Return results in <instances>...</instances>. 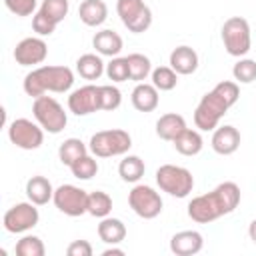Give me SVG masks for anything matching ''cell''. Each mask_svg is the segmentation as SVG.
Returning a JSON list of instances; mask_svg holds the SVG:
<instances>
[{
    "mask_svg": "<svg viewBox=\"0 0 256 256\" xmlns=\"http://www.w3.org/2000/svg\"><path fill=\"white\" fill-rule=\"evenodd\" d=\"M240 204V188L234 182H222L212 192L196 196L188 204V216L198 224H208L234 212Z\"/></svg>",
    "mask_w": 256,
    "mask_h": 256,
    "instance_id": "cell-1",
    "label": "cell"
},
{
    "mask_svg": "<svg viewBox=\"0 0 256 256\" xmlns=\"http://www.w3.org/2000/svg\"><path fill=\"white\" fill-rule=\"evenodd\" d=\"M238 98H240V88L236 82H230V80L218 82L208 94L202 96V100L198 102L194 110L196 128L206 130V132L216 130L222 116L238 102Z\"/></svg>",
    "mask_w": 256,
    "mask_h": 256,
    "instance_id": "cell-2",
    "label": "cell"
},
{
    "mask_svg": "<svg viewBox=\"0 0 256 256\" xmlns=\"http://www.w3.org/2000/svg\"><path fill=\"white\" fill-rule=\"evenodd\" d=\"M74 84V72L68 66H38L24 76V92L28 96H42L46 92H68Z\"/></svg>",
    "mask_w": 256,
    "mask_h": 256,
    "instance_id": "cell-3",
    "label": "cell"
},
{
    "mask_svg": "<svg viewBox=\"0 0 256 256\" xmlns=\"http://www.w3.org/2000/svg\"><path fill=\"white\" fill-rule=\"evenodd\" d=\"M132 146V138L126 130L120 128H112V130H100L96 134H92L90 138V152L96 158H112V156H122L130 150Z\"/></svg>",
    "mask_w": 256,
    "mask_h": 256,
    "instance_id": "cell-4",
    "label": "cell"
},
{
    "mask_svg": "<svg viewBox=\"0 0 256 256\" xmlns=\"http://www.w3.org/2000/svg\"><path fill=\"white\" fill-rule=\"evenodd\" d=\"M32 114L36 118V122L48 132V134H60L66 124H68V116L64 112V108L60 106V102L52 96H38L32 102Z\"/></svg>",
    "mask_w": 256,
    "mask_h": 256,
    "instance_id": "cell-5",
    "label": "cell"
},
{
    "mask_svg": "<svg viewBox=\"0 0 256 256\" xmlns=\"http://www.w3.org/2000/svg\"><path fill=\"white\" fill-rule=\"evenodd\" d=\"M156 184L160 186L162 192L170 196L186 198L194 188V176L188 168L176 164H164L156 170Z\"/></svg>",
    "mask_w": 256,
    "mask_h": 256,
    "instance_id": "cell-6",
    "label": "cell"
},
{
    "mask_svg": "<svg viewBox=\"0 0 256 256\" xmlns=\"http://www.w3.org/2000/svg\"><path fill=\"white\" fill-rule=\"evenodd\" d=\"M222 42L230 56H244L250 50L252 38H250V26L244 18L232 16L222 26Z\"/></svg>",
    "mask_w": 256,
    "mask_h": 256,
    "instance_id": "cell-7",
    "label": "cell"
},
{
    "mask_svg": "<svg viewBox=\"0 0 256 256\" xmlns=\"http://www.w3.org/2000/svg\"><path fill=\"white\" fill-rule=\"evenodd\" d=\"M116 12L122 24L134 34L146 32L152 24V10L144 4V0H118Z\"/></svg>",
    "mask_w": 256,
    "mask_h": 256,
    "instance_id": "cell-8",
    "label": "cell"
},
{
    "mask_svg": "<svg viewBox=\"0 0 256 256\" xmlns=\"http://www.w3.org/2000/svg\"><path fill=\"white\" fill-rule=\"evenodd\" d=\"M8 138L16 148L36 150L44 142V128L28 118H16L8 126Z\"/></svg>",
    "mask_w": 256,
    "mask_h": 256,
    "instance_id": "cell-9",
    "label": "cell"
},
{
    "mask_svg": "<svg viewBox=\"0 0 256 256\" xmlns=\"http://www.w3.org/2000/svg\"><path fill=\"white\" fill-rule=\"evenodd\" d=\"M54 206L66 214V216H82L88 212V192L74 186V184H62L54 190Z\"/></svg>",
    "mask_w": 256,
    "mask_h": 256,
    "instance_id": "cell-10",
    "label": "cell"
},
{
    "mask_svg": "<svg viewBox=\"0 0 256 256\" xmlns=\"http://www.w3.org/2000/svg\"><path fill=\"white\" fill-rule=\"evenodd\" d=\"M128 204L144 220H152L162 212V198L160 194L146 184H136L128 194Z\"/></svg>",
    "mask_w": 256,
    "mask_h": 256,
    "instance_id": "cell-11",
    "label": "cell"
},
{
    "mask_svg": "<svg viewBox=\"0 0 256 256\" xmlns=\"http://www.w3.org/2000/svg\"><path fill=\"white\" fill-rule=\"evenodd\" d=\"M38 220H40V214H38V208L34 202H18L6 210L2 224H4L6 232L22 234V232L34 228L38 224Z\"/></svg>",
    "mask_w": 256,
    "mask_h": 256,
    "instance_id": "cell-12",
    "label": "cell"
},
{
    "mask_svg": "<svg viewBox=\"0 0 256 256\" xmlns=\"http://www.w3.org/2000/svg\"><path fill=\"white\" fill-rule=\"evenodd\" d=\"M68 110L76 116H86L100 110V86L86 84L82 88H76L68 96Z\"/></svg>",
    "mask_w": 256,
    "mask_h": 256,
    "instance_id": "cell-13",
    "label": "cell"
},
{
    "mask_svg": "<svg viewBox=\"0 0 256 256\" xmlns=\"http://www.w3.org/2000/svg\"><path fill=\"white\" fill-rule=\"evenodd\" d=\"M48 56V46L40 36L24 38L14 48V60L20 66H36L42 64Z\"/></svg>",
    "mask_w": 256,
    "mask_h": 256,
    "instance_id": "cell-14",
    "label": "cell"
},
{
    "mask_svg": "<svg viewBox=\"0 0 256 256\" xmlns=\"http://www.w3.org/2000/svg\"><path fill=\"white\" fill-rule=\"evenodd\" d=\"M202 246H204V238L196 230H182V232H176L170 238V250L176 256H192V254H198L202 250Z\"/></svg>",
    "mask_w": 256,
    "mask_h": 256,
    "instance_id": "cell-15",
    "label": "cell"
},
{
    "mask_svg": "<svg viewBox=\"0 0 256 256\" xmlns=\"http://www.w3.org/2000/svg\"><path fill=\"white\" fill-rule=\"evenodd\" d=\"M240 146V132L230 126V124H224V126H218L212 134V150L220 156H230L238 150Z\"/></svg>",
    "mask_w": 256,
    "mask_h": 256,
    "instance_id": "cell-16",
    "label": "cell"
},
{
    "mask_svg": "<svg viewBox=\"0 0 256 256\" xmlns=\"http://www.w3.org/2000/svg\"><path fill=\"white\" fill-rule=\"evenodd\" d=\"M170 68L176 74H182V76L194 74L196 68H198V54H196V50L190 48V46L174 48L170 52Z\"/></svg>",
    "mask_w": 256,
    "mask_h": 256,
    "instance_id": "cell-17",
    "label": "cell"
},
{
    "mask_svg": "<svg viewBox=\"0 0 256 256\" xmlns=\"http://www.w3.org/2000/svg\"><path fill=\"white\" fill-rule=\"evenodd\" d=\"M186 120L184 116L176 114V112H170V114H162L158 120H156V134L158 138L166 140V142H174L184 130H186Z\"/></svg>",
    "mask_w": 256,
    "mask_h": 256,
    "instance_id": "cell-18",
    "label": "cell"
},
{
    "mask_svg": "<svg viewBox=\"0 0 256 256\" xmlns=\"http://www.w3.org/2000/svg\"><path fill=\"white\" fill-rule=\"evenodd\" d=\"M132 106L138 112H152L158 108V88L154 84H146V82H138L136 88L132 90Z\"/></svg>",
    "mask_w": 256,
    "mask_h": 256,
    "instance_id": "cell-19",
    "label": "cell"
},
{
    "mask_svg": "<svg viewBox=\"0 0 256 256\" xmlns=\"http://www.w3.org/2000/svg\"><path fill=\"white\" fill-rule=\"evenodd\" d=\"M26 196L36 206H44V204H48L54 198V188H52V184H50L48 178H44V176H32L26 182Z\"/></svg>",
    "mask_w": 256,
    "mask_h": 256,
    "instance_id": "cell-20",
    "label": "cell"
},
{
    "mask_svg": "<svg viewBox=\"0 0 256 256\" xmlns=\"http://www.w3.org/2000/svg\"><path fill=\"white\" fill-rule=\"evenodd\" d=\"M78 16L86 26H100L108 18V6L104 0H82Z\"/></svg>",
    "mask_w": 256,
    "mask_h": 256,
    "instance_id": "cell-21",
    "label": "cell"
},
{
    "mask_svg": "<svg viewBox=\"0 0 256 256\" xmlns=\"http://www.w3.org/2000/svg\"><path fill=\"white\" fill-rule=\"evenodd\" d=\"M92 46L96 48L98 54L114 58V56L120 54V50H122L124 44H122V38H120L118 32H114V30H100V32L94 34Z\"/></svg>",
    "mask_w": 256,
    "mask_h": 256,
    "instance_id": "cell-22",
    "label": "cell"
},
{
    "mask_svg": "<svg viewBox=\"0 0 256 256\" xmlns=\"http://www.w3.org/2000/svg\"><path fill=\"white\" fill-rule=\"evenodd\" d=\"M98 236H100V240L102 242H106V244H120L124 238H126V226H124V222L122 220H118V218H110V216H106V218H102L100 220V224H98Z\"/></svg>",
    "mask_w": 256,
    "mask_h": 256,
    "instance_id": "cell-23",
    "label": "cell"
},
{
    "mask_svg": "<svg viewBox=\"0 0 256 256\" xmlns=\"http://www.w3.org/2000/svg\"><path fill=\"white\" fill-rule=\"evenodd\" d=\"M172 144H174V148H176L182 156H196V154H200V150H202V146H204V140H202V136H200L198 130L186 128Z\"/></svg>",
    "mask_w": 256,
    "mask_h": 256,
    "instance_id": "cell-24",
    "label": "cell"
},
{
    "mask_svg": "<svg viewBox=\"0 0 256 256\" xmlns=\"http://www.w3.org/2000/svg\"><path fill=\"white\" fill-rule=\"evenodd\" d=\"M88 146L80 140V138H66L62 144H60V148H58V158H60V162L64 164V166H72L78 158H82L84 154H88Z\"/></svg>",
    "mask_w": 256,
    "mask_h": 256,
    "instance_id": "cell-25",
    "label": "cell"
},
{
    "mask_svg": "<svg viewBox=\"0 0 256 256\" xmlns=\"http://www.w3.org/2000/svg\"><path fill=\"white\" fill-rule=\"evenodd\" d=\"M76 72L84 80H98L104 74V62L96 54H82L76 60Z\"/></svg>",
    "mask_w": 256,
    "mask_h": 256,
    "instance_id": "cell-26",
    "label": "cell"
},
{
    "mask_svg": "<svg viewBox=\"0 0 256 256\" xmlns=\"http://www.w3.org/2000/svg\"><path fill=\"white\" fill-rule=\"evenodd\" d=\"M144 170H146L144 160L140 156H134V154H128L118 164V174L124 182H138L144 176Z\"/></svg>",
    "mask_w": 256,
    "mask_h": 256,
    "instance_id": "cell-27",
    "label": "cell"
},
{
    "mask_svg": "<svg viewBox=\"0 0 256 256\" xmlns=\"http://www.w3.org/2000/svg\"><path fill=\"white\" fill-rule=\"evenodd\" d=\"M126 58H128V68H130V80L144 82L148 78V74H152V62L148 56H144L140 52H132Z\"/></svg>",
    "mask_w": 256,
    "mask_h": 256,
    "instance_id": "cell-28",
    "label": "cell"
},
{
    "mask_svg": "<svg viewBox=\"0 0 256 256\" xmlns=\"http://www.w3.org/2000/svg\"><path fill=\"white\" fill-rule=\"evenodd\" d=\"M112 212V198L102 192V190H94L88 194V214L96 216V218H106Z\"/></svg>",
    "mask_w": 256,
    "mask_h": 256,
    "instance_id": "cell-29",
    "label": "cell"
},
{
    "mask_svg": "<svg viewBox=\"0 0 256 256\" xmlns=\"http://www.w3.org/2000/svg\"><path fill=\"white\" fill-rule=\"evenodd\" d=\"M152 84L160 90V92H168L172 88H176L178 84V74L170 68V66H158L152 70Z\"/></svg>",
    "mask_w": 256,
    "mask_h": 256,
    "instance_id": "cell-30",
    "label": "cell"
},
{
    "mask_svg": "<svg viewBox=\"0 0 256 256\" xmlns=\"http://www.w3.org/2000/svg\"><path fill=\"white\" fill-rule=\"evenodd\" d=\"M70 170H72L74 178H78V180H90V178H94L98 174V162L90 154H84L82 158H78L70 166Z\"/></svg>",
    "mask_w": 256,
    "mask_h": 256,
    "instance_id": "cell-31",
    "label": "cell"
},
{
    "mask_svg": "<svg viewBox=\"0 0 256 256\" xmlns=\"http://www.w3.org/2000/svg\"><path fill=\"white\" fill-rule=\"evenodd\" d=\"M46 248L44 242L38 236H24L16 242V254L18 256H44Z\"/></svg>",
    "mask_w": 256,
    "mask_h": 256,
    "instance_id": "cell-32",
    "label": "cell"
},
{
    "mask_svg": "<svg viewBox=\"0 0 256 256\" xmlns=\"http://www.w3.org/2000/svg\"><path fill=\"white\" fill-rule=\"evenodd\" d=\"M234 80H238L240 84H250L256 80V62L250 58H240L234 68H232Z\"/></svg>",
    "mask_w": 256,
    "mask_h": 256,
    "instance_id": "cell-33",
    "label": "cell"
},
{
    "mask_svg": "<svg viewBox=\"0 0 256 256\" xmlns=\"http://www.w3.org/2000/svg\"><path fill=\"white\" fill-rule=\"evenodd\" d=\"M106 74L112 82H126L130 80V68H128V58H118L114 56L106 64Z\"/></svg>",
    "mask_w": 256,
    "mask_h": 256,
    "instance_id": "cell-34",
    "label": "cell"
},
{
    "mask_svg": "<svg viewBox=\"0 0 256 256\" xmlns=\"http://www.w3.org/2000/svg\"><path fill=\"white\" fill-rule=\"evenodd\" d=\"M40 12H44L48 18L60 24L68 14V0H42Z\"/></svg>",
    "mask_w": 256,
    "mask_h": 256,
    "instance_id": "cell-35",
    "label": "cell"
},
{
    "mask_svg": "<svg viewBox=\"0 0 256 256\" xmlns=\"http://www.w3.org/2000/svg\"><path fill=\"white\" fill-rule=\"evenodd\" d=\"M122 104V94L112 84L100 86V110H116Z\"/></svg>",
    "mask_w": 256,
    "mask_h": 256,
    "instance_id": "cell-36",
    "label": "cell"
},
{
    "mask_svg": "<svg viewBox=\"0 0 256 256\" xmlns=\"http://www.w3.org/2000/svg\"><path fill=\"white\" fill-rule=\"evenodd\" d=\"M56 22L52 20V18H48L44 12H36L34 14V18H32V28H34V32L38 34V36H50L54 30H56Z\"/></svg>",
    "mask_w": 256,
    "mask_h": 256,
    "instance_id": "cell-37",
    "label": "cell"
},
{
    "mask_svg": "<svg viewBox=\"0 0 256 256\" xmlns=\"http://www.w3.org/2000/svg\"><path fill=\"white\" fill-rule=\"evenodd\" d=\"M4 4L16 16H30L36 10V0H4Z\"/></svg>",
    "mask_w": 256,
    "mask_h": 256,
    "instance_id": "cell-38",
    "label": "cell"
},
{
    "mask_svg": "<svg viewBox=\"0 0 256 256\" xmlns=\"http://www.w3.org/2000/svg\"><path fill=\"white\" fill-rule=\"evenodd\" d=\"M68 256H92V244L88 240H74L66 248Z\"/></svg>",
    "mask_w": 256,
    "mask_h": 256,
    "instance_id": "cell-39",
    "label": "cell"
},
{
    "mask_svg": "<svg viewBox=\"0 0 256 256\" xmlns=\"http://www.w3.org/2000/svg\"><path fill=\"white\" fill-rule=\"evenodd\" d=\"M102 256H124V250L122 248H114V244H112V248H106L102 252Z\"/></svg>",
    "mask_w": 256,
    "mask_h": 256,
    "instance_id": "cell-40",
    "label": "cell"
},
{
    "mask_svg": "<svg viewBox=\"0 0 256 256\" xmlns=\"http://www.w3.org/2000/svg\"><path fill=\"white\" fill-rule=\"evenodd\" d=\"M248 236H250V240L256 244V218L250 222V226H248Z\"/></svg>",
    "mask_w": 256,
    "mask_h": 256,
    "instance_id": "cell-41",
    "label": "cell"
}]
</instances>
